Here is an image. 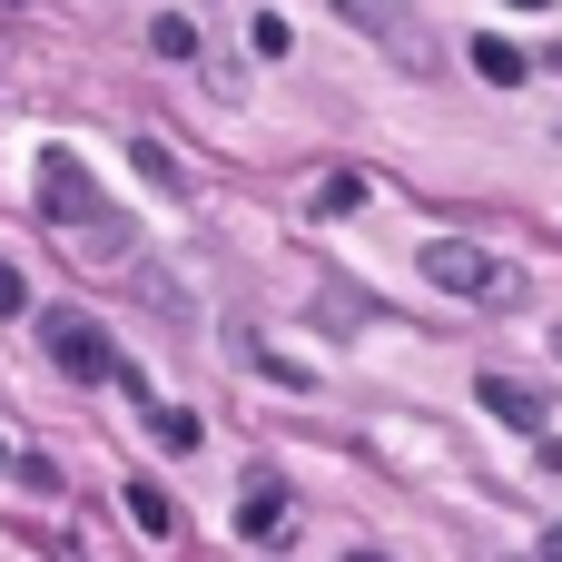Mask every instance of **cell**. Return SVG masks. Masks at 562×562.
<instances>
[{"instance_id": "1", "label": "cell", "mask_w": 562, "mask_h": 562, "mask_svg": "<svg viewBox=\"0 0 562 562\" xmlns=\"http://www.w3.org/2000/svg\"><path fill=\"white\" fill-rule=\"evenodd\" d=\"M40 217H49V227H69L79 247H119V207L89 188V168H79L69 148H49V158H40Z\"/></svg>"}, {"instance_id": "2", "label": "cell", "mask_w": 562, "mask_h": 562, "mask_svg": "<svg viewBox=\"0 0 562 562\" xmlns=\"http://www.w3.org/2000/svg\"><path fill=\"white\" fill-rule=\"evenodd\" d=\"M425 286H445V296H474V306H514L524 296V277L514 267H494V247H474V237H425Z\"/></svg>"}, {"instance_id": "3", "label": "cell", "mask_w": 562, "mask_h": 562, "mask_svg": "<svg viewBox=\"0 0 562 562\" xmlns=\"http://www.w3.org/2000/svg\"><path fill=\"white\" fill-rule=\"evenodd\" d=\"M346 30H366L395 69H435V30H425V10L415 0H326Z\"/></svg>"}, {"instance_id": "4", "label": "cell", "mask_w": 562, "mask_h": 562, "mask_svg": "<svg viewBox=\"0 0 562 562\" xmlns=\"http://www.w3.org/2000/svg\"><path fill=\"white\" fill-rule=\"evenodd\" d=\"M40 356H49L69 385H109V375H119V346H109L99 316H79V306H49V316H40Z\"/></svg>"}, {"instance_id": "5", "label": "cell", "mask_w": 562, "mask_h": 562, "mask_svg": "<svg viewBox=\"0 0 562 562\" xmlns=\"http://www.w3.org/2000/svg\"><path fill=\"white\" fill-rule=\"evenodd\" d=\"M237 533H247V543H267V553H286V543H296V504H286V484H277V474H247V494H237Z\"/></svg>"}, {"instance_id": "6", "label": "cell", "mask_w": 562, "mask_h": 562, "mask_svg": "<svg viewBox=\"0 0 562 562\" xmlns=\"http://www.w3.org/2000/svg\"><path fill=\"white\" fill-rule=\"evenodd\" d=\"M464 59H474V79H484V89H524V79H533V49H514V40H494V30H484Z\"/></svg>"}, {"instance_id": "7", "label": "cell", "mask_w": 562, "mask_h": 562, "mask_svg": "<svg viewBox=\"0 0 562 562\" xmlns=\"http://www.w3.org/2000/svg\"><path fill=\"white\" fill-rule=\"evenodd\" d=\"M474 395H484V415H504V425H524V435H543V425H553V405H543L533 385H504V375H484Z\"/></svg>"}, {"instance_id": "8", "label": "cell", "mask_w": 562, "mask_h": 562, "mask_svg": "<svg viewBox=\"0 0 562 562\" xmlns=\"http://www.w3.org/2000/svg\"><path fill=\"white\" fill-rule=\"evenodd\" d=\"M128 524H138V533H158V543H168V533H178V504H168V494H158V484H128Z\"/></svg>"}, {"instance_id": "9", "label": "cell", "mask_w": 562, "mask_h": 562, "mask_svg": "<svg viewBox=\"0 0 562 562\" xmlns=\"http://www.w3.org/2000/svg\"><path fill=\"white\" fill-rule=\"evenodd\" d=\"M148 49H158V59H198V30L168 10V20H148Z\"/></svg>"}, {"instance_id": "10", "label": "cell", "mask_w": 562, "mask_h": 562, "mask_svg": "<svg viewBox=\"0 0 562 562\" xmlns=\"http://www.w3.org/2000/svg\"><path fill=\"white\" fill-rule=\"evenodd\" d=\"M158 445H178V454H188V445H198V415H178V405H158Z\"/></svg>"}, {"instance_id": "11", "label": "cell", "mask_w": 562, "mask_h": 562, "mask_svg": "<svg viewBox=\"0 0 562 562\" xmlns=\"http://www.w3.org/2000/svg\"><path fill=\"white\" fill-rule=\"evenodd\" d=\"M20 306H30V286H20V267L0 257V316H20Z\"/></svg>"}, {"instance_id": "12", "label": "cell", "mask_w": 562, "mask_h": 562, "mask_svg": "<svg viewBox=\"0 0 562 562\" xmlns=\"http://www.w3.org/2000/svg\"><path fill=\"white\" fill-rule=\"evenodd\" d=\"M543 562H562V524H553V543H543Z\"/></svg>"}, {"instance_id": "13", "label": "cell", "mask_w": 562, "mask_h": 562, "mask_svg": "<svg viewBox=\"0 0 562 562\" xmlns=\"http://www.w3.org/2000/svg\"><path fill=\"white\" fill-rule=\"evenodd\" d=\"M346 562H385V553H346Z\"/></svg>"}, {"instance_id": "14", "label": "cell", "mask_w": 562, "mask_h": 562, "mask_svg": "<svg viewBox=\"0 0 562 562\" xmlns=\"http://www.w3.org/2000/svg\"><path fill=\"white\" fill-rule=\"evenodd\" d=\"M0 474H10V445H0Z\"/></svg>"}, {"instance_id": "15", "label": "cell", "mask_w": 562, "mask_h": 562, "mask_svg": "<svg viewBox=\"0 0 562 562\" xmlns=\"http://www.w3.org/2000/svg\"><path fill=\"white\" fill-rule=\"evenodd\" d=\"M514 10H543V0H514Z\"/></svg>"}, {"instance_id": "16", "label": "cell", "mask_w": 562, "mask_h": 562, "mask_svg": "<svg viewBox=\"0 0 562 562\" xmlns=\"http://www.w3.org/2000/svg\"><path fill=\"white\" fill-rule=\"evenodd\" d=\"M553 356H562V336H553Z\"/></svg>"}]
</instances>
